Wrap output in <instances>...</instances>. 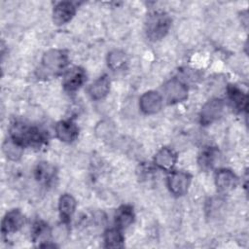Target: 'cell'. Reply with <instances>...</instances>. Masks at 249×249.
Listing matches in <instances>:
<instances>
[{
    "mask_svg": "<svg viewBox=\"0 0 249 249\" xmlns=\"http://www.w3.org/2000/svg\"><path fill=\"white\" fill-rule=\"evenodd\" d=\"M10 134L14 140L23 147H40L48 139L45 131L21 121L12 123Z\"/></svg>",
    "mask_w": 249,
    "mask_h": 249,
    "instance_id": "1",
    "label": "cell"
},
{
    "mask_svg": "<svg viewBox=\"0 0 249 249\" xmlns=\"http://www.w3.org/2000/svg\"><path fill=\"white\" fill-rule=\"evenodd\" d=\"M171 26L170 17L162 11H155L148 16L145 23L146 35L151 41L162 39Z\"/></svg>",
    "mask_w": 249,
    "mask_h": 249,
    "instance_id": "2",
    "label": "cell"
},
{
    "mask_svg": "<svg viewBox=\"0 0 249 249\" xmlns=\"http://www.w3.org/2000/svg\"><path fill=\"white\" fill-rule=\"evenodd\" d=\"M41 71L45 76L59 75L68 64V55L62 50H50L43 54Z\"/></svg>",
    "mask_w": 249,
    "mask_h": 249,
    "instance_id": "3",
    "label": "cell"
},
{
    "mask_svg": "<svg viewBox=\"0 0 249 249\" xmlns=\"http://www.w3.org/2000/svg\"><path fill=\"white\" fill-rule=\"evenodd\" d=\"M163 94L169 104L184 101L188 97V88L179 79L173 78L163 86Z\"/></svg>",
    "mask_w": 249,
    "mask_h": 249,
    "instance_id": "4",
    "label": "cell"
},
{
    "mask_svg": "<svg viewBox=\"0 0 249 249\" xmlns=\"http://www.w3.org/2000/svg\"><path fill=\"white\" fill-rule=\"evenodd\" d=\"M192 176L185 171H173L167 177L169 191L177 196H184L191 185Z\"/></svg>",
    "mask_w": 249,
    "mask_h": 249,
    "instance_id": "5",
    "label": "cell"
},
{
    "mask_svg": "<svg viewBox=\"0 0 249 249\" xmlns=\"http://www.w3.org/2000/svg\"><path fill=\"white\" fill-rule=\"evenodd\" d=\"M224 112V102L220 98H212L208 100L201 108L200 123L203 125L210 124L221 118Z\"/></svg>",
    "mask_w": 249,
    "mask_h": 249,
    "instance_id": "6",
    "label": "cell"
},
{
    "mask_svg": "<svg viewBox=\"0 0 249 249\" xmlns=\"http://www.w3.org/2000/svg\"><path fill=\"white\" fill-rule=\"evenodd\" d=\"M86 72L79 66H74L66 71L63 76L62 86L67 92H75L78 90L86 81Z\"/></svg>",
    "mask_w": 249,
    "mask_h": 249,
    "instance_id": "7",
    "label": "cell"
},
{
    "mask_svg": "<svg viewBox=\"0 0 249 249\" xmlns=\"http://www.w3.org/2000/svg\"><path fill=\"white\" fill-rule=\"evenodd\" d=\"M25 223L23 214L18 209H13L6 213L1 223V232L4 236L19 231Z\"/></svg>",
    "mask_w": 249,
    "mask_h": 249,
    "instance_id": "8",
    "label": "cell"
},
{
    "mask_svg": "<svg viewBox=\"0 0 249 249\" xmlns=\"http://www.w3.org/2000/svg\"><path fill=\"white\" fill-rule=\"evenodd\" d=\"M139 106L141 111L145 114H156L162 107V96L154 90L146 91L140 97Z\"/></svg>",
    "mask_w": 249,
    "mask_h": 249,
    "instance_id": "9",
    "label": "cell"
},
{
    "mask_svg": "<svg viewBox=\"0 0 249 249\" xmlns=\"http://www.w3.org/2000/svg\"><path fill=\"white\" fill-rule=\"evenodd\" d=\"M76 8L73 3L69 1H63L57 3L53 11V20L57 25L67 23L75 16Z\"/></svg>",
    "mask_w": 249,
    "mask_h": 249,
    "instance_id": "10",
    "label": "cell"
},
{
    "mask_svg": "<svg viewBox=\"0 0 249 249\" xmlns=\"http://www.w3.org/2000/svg\"><path fill=\"white\" fill-rule=\"evenodd\" d=\"M215 183L218 191L222 194H227L232 191L238 183L237 176L230 169H220L216 173Z\"/></svg>",
    "mask_w": 249,
    "mask_h": 249,
    "instance_id": "11",
    "label": "cell"
},
{
    "mask_svg": "<svg viewBox=\"0 0 249 249\" xmlns=\"http://www.w3.org/2000/svg\"><path fill=\"white\" fill-rule=\"evenodd\" d=\"M55 135L56 137L65 143L73 142L79 134V128L74 122L71 120L60 121L55 124Z\"/></svg>",
    "mask_w": 249,
    "mask_h": 249,
    "instance_id": "12",
    "label": "cell"
},
{
    "mask_svg": "<svg viewBox=\"0 0 249 249\" xmlns=\"http://www.w3.org/2000/svg\"><path fill=\"white\" fill-rule=\"evenodd\" d=\"M51 229L48 224L43 221H37L32 228V241L38 243L40 247H54V244H51Z\"/></svg>",
    "mask_w": 249,
    "mask_h": 249,
    "instance_id": "13",
    "label": "cell"
},
{
    "mask_svg": "<svg viewBox=\"0 0 249 249\" xmlns=\"http://www.w3.org/2000/svg\"><path fill=\"white\" fill-rule=\"evenodd\" d=\"M176 161H177V156L175 152L167 147H163L160 149L154 158L155 164L159 168L166 171L172 170V168L176 164Z\"/></svg>",
    "mask_w": 249,
    "mask_h": 249,
    "instance_id": "14",
    "label": "cell"
},
{
    "mask_svg": "<svg viewBox=\"0 0 249 249\" xmlns=\"http://www.w3.org/2000/svg\"><path fill=\"white\" fill-rule=\"evenodd\" d=\"M227 91L228 99L234 111L241 113L247 109V95L239 88L234 85H230Z\"/></svg>",
    "mask_w": 249,
    "mask_h": 249,
    "instance_id": "15",
    "label": "cell"
},
{
    "mask_svg": "<svg viewBox=\"0 0 249 249\" xmlns=\"http://www.w3.org/2000/svg\"><path fill=\"white\" fill-rule=\"evenodd\" d=\"M110 90V80L107 75L100 76L88 89L89 95L93 100H100L104 98Z\"/></svg>",
    "mask_w": 249,
    "mask_h": 249,
    "instance_id": "16",
    "label": "cell"
},
{
    "mask_svg": "<svg viewBox=\"0 0 249 249\" xmlns=\"http://www.w3.org/2000/svg\"><path fill=\"white\" fill-rule=\"evenodd\" d=\"M76 205H77L76 200L71 195L64 194L60 196L58 201V210H59L61 221L64 224H68L70 222L75 212Z\"/></svg>",
    "mask_w": 249,
    "mask_h": 249,
    "instance_id": "17",
    "label": "cell"
},
{
    "mask_svg": "<svg viewBox=\"0 0 249 249\" xmlns=\"http://www.w3.org/2000/svg\"><path fill=\"white\" fill-rule=\"evenodd\" d=\"M134 212L133 208L129 205L120 206L115 214V223L116 227L120 230L126 229L134 221Z\"/></svg>",
    "mask_w": 249,
    "mask_h": 249,
    "instance_id": "18",
    "label": "cell"
},
{
    "mask_svg": "<svg viewBox=\"0 0 249 249\" xmlns=\"http://www.w3.org/2000/svg\"><path fill=\"white\" fill-rule=\"evenodd\" d=\"M3 152L5 154V156L13 160V161H16V160H18L22 154H23V146H21L18 142H17L16 140H14L12 137L8 138L7 140L4 141L3 143Z\"/></svg>",
    "mask_w": 249,
    "mask_h": 249,
    "instance_id": "19",
    "label": "cell"
},
{
    "mask_svg": "<svg viewBox=\"0 0 249 249\" xmlns=\"http://www.w3.org/2000/svg\"><path fill=\"white\" fill-rule=\"evenodd\" d=\"M104 243L107 248H122L124 246V235L120 229H109L104 233Z\"/></svg>",
    "mask_w": 249,
    "mask_h": 249,
    "instance_id": "20",
    "label": "cell"
},
{
    "mask_svg": "<svg viewBox=\"0 0 249 249\" xmlns=\"http://www.w3.org/2000/svg\"><path fill=\"white\" fill-rule=\"evenodd\" d=\"M54 174V167L51 164H48L47 162H41L38 164L35 170V177L37 181L46 185H49L51 182H53Z\"/></svg>",
    "mask_w": 249,
    "mask_h": 249,
    "instance_id": "21",
    "label": "cell"
},
{
    "mask_svg": "<svg viewBox=\"0 0 249 249\" xmlns=\"http://www.w3.org/2000/svg\"><path fill=\"white\" fill-rule=\"evenodd\" d=\"M107 62L112 70H120L127 63V57L123 51L114 50L108 53Z\"/></svg>",
    "mask_w": 249,
    "mask_h": 249,
    "instance_id": "22",
    "label": "cell"
},
{
    "mask_svg": "<svg viewBox=\"0 0 249 249\" xmlns=\"http://www.w3.org/2000/svg\"><path fill=\"white\" fill-rule=\"evenodd\" d=\"M216 157H217V150L208 147L202 150L198 157V164L203 170H208L213 167L216 161Z\"/></svg>",
    "mask_w": 249,
    "mask_h": 249,
    "instance_id": "23",
    "label": "cell"
},
{
    "mask_svg": "<svg viewBox=\"0 0 249 249\" xmlns=\"http://www.w3.org/2000/svg\"><path fill=\"white\" fill-rule=\"evenodd\" d=\"M97 128H99V130L97 129V133L100 135V137H104L105 135H108L111 132V127L109 125L108 123H104L102 122L101 124H98Z\"/></svg>",
    "mask_w": 249,
    "mask_h": 249,
    "instance_id": "24",
    "label": "cell"
}]
</instances>
